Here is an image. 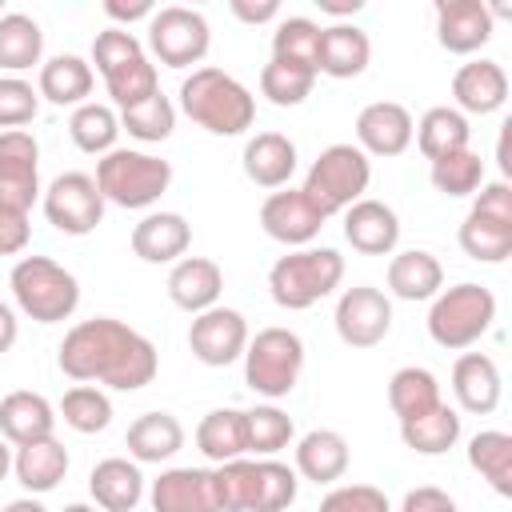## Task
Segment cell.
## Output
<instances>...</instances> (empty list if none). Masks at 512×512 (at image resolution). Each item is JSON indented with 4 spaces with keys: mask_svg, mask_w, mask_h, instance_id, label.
<instances>
[{
    "mask_svg": "<svg viewBox=\"0 0 512 512\" xmlns=\"http://www.w3.org/2000/svg\"><path fill=\"white\" fill-rule=\"evenodd\" d=\"M220 292H224V272L208 256H180L168 272V300L192 316L216 308Z\"/></svg>",
    "mask_w": 512,
    "mask_h": 512,
    "instance_id": "7402d4cb",
    "label": "cell"
},
{
    "mask_svg": "<svg viewBox=\"0 0 512 512\" xmlns=\"http://www.w3.org/2000/svg\"><path fill=\"white\" fill-rule=\"evenodd\" d=\"M40 196V144L32 132H0V208L32 212Z\"/></svg>",
    "mask_w": 512,
    "mask_h": 512,
    "instance_id": "5bb4252c",
    "label": "cell"
},
{
    "mask_svg": "<svg viewBox=\"0 0 512 512\" xmlns=\"http://www.w3.org/2000/svg\"><path fill=\"white\" fill-rule=\"evenodd\" d=\"M444 288V268L432 252L424 248H408V252H396L388 260V292L396 300H432L436 292Z\"/></svg>",
    "mask_w": 512,
    "mask_h": 512,
    "instance_id": "1f68e13d",
    "label": "cell"
},
{
    "mask_svg": "<svg viewBox=\"0 0 512 512\" xmlns=\"http://www.w3.org/2000/svg\"><path fill=\"white\" fill-rule=\"evenodd\" d=\"M188 348H192V356L200 364L228 368L248 348V320H244V312L224 308V304H216L208 312H196L192 324H188Z\"/></svg>",
    "mask_w": 512,
    "mask_h": 512,
    "instance_id": "9a60e30c",
    "label": "cell"
},
{
    "mask_svg": "<svg viewBox=\"0 0 512 512\" xmlns=\"http://www.w3.org/2000/svg\"><path fill=\"white\" fill-rule=\"evenodd\" d=\"M172 128H176V108L164 92H156L144 104L120 112V132H128L140 144H160V140L172 136Z\"/></svg>",
    "mask_w": 512,
    "mask_h": 512,
    "instance_id": "f6af8a7d",
    "label": "cell"
},
{
    "mask_svg": "<svg viewBox=\"0 0 512 512\" xmlns=\"http://www.w3.org/2000/svg\"><path fill=\"white\" fill-rule=\"evenodd\" d=\"M428 180H432V188L440 196H452V200L456 196H476L480 184H484V160L472 148L448 152V156H440V160L428 164Z\"/></svg>",
    "mask_w": 512,
    "mask_h": 512,
    "instance_id": "60d3db41",
    "label": "cell"
},
{
    "mask_svg": "<svg viewBox=\"0 0 512 512\" xmlns=\"http://www.w3.org/2000/svg\"><path fill=\"white\" fill-rule=\"evenodd\" d=\"M12 472H16V480L28 492L44 496V492H52L68 476V448L56 436L36 440V444H24V448L12 452Z\"/></svg>",
    "mask_w": 512,
    "mask_h": 512,
    "instance_id": "d6a6232c",
    "label": "cell"
},
{
    "mask_svg": "<svg viewBox=\"0 0 512 512\" xmlns=\"http://www.w3.org/2000/svg\"><path fill=\"white\" fill-rule=\"evenodd\" d=\"M344 280V256L336 248H296L268 268V292L280 308L304 312L332 296Z\"/></svg>",
    "mask_w": 512,
    "mask_h": 512,
    "instance_id": "8992f818",
    "label": "cell"
},
{
    "mask_svg": "<svg viewBox=\"0 0 512 512\" xmlns=\"http://www.w3.org/2000/svg\"><path fill=\"white\" fill-rule=\"evenodd\" d=\"M212 484H216V504L220 512H252L256 500V460H228L212 468Z\"/></svg>",
    "mask_w": 512,
    "mask_h": 512,
    "instance_id": "7dc6e473",
    "label": "cell"
},
{
    "mask_svg": "<svg viewBox=\"0 0 512 512\" xmlns=\"http://www.w3.org/2000/svg\"><path fill=\"white\" fill-rule=\"evenodd\" d=\"M468 464L492 484L496 496H512V436L500 428H484L468 440Z\"/></svg>",
    "mask_w": 512,
    "mask_h": 512,
    "instance_id": "ab89813d",
    "label": "cell"
},
{
    "mask_svg": "<svg viewBox=\"0 0 512 512\" xmlns=\"http://www.w3.org/2000/svg\"><path fill=\"white\" fill-rule=\"evenodd\" d=\"M368 180H372V160H368L356 144H328V148L312 160V168H308L300 192H304V196L324 212V220H328V216L352 208L356 200H364Z\"/></svg>",
    "mask_w": 512,
    "mask_h": 512,
    "instance_id": "ba28073f",
    "label": "cell"
},
{
    "mask_svg": "<svg viewBox=\"0 0 512 512\" xmlns=\"http://www.w3.org/2000/svg\"><path fill=\"white\" fill-rule=\"evenodd\" d=\"M500 368L488 352H464L456 364H452V396L464 412L472 416H488L500 408Z\"/></svg>",
    "mask_w": 512,
    "mask_h": 512,
    "instance_id": "603a6c76",
    "label": "cell"
},
{
    "mask_svg": "<svg viewBox=\"0 0 512 512\" xmlns=\"http://www.w3.org/2000/svg\"><path fill=\"white\" fill-rule=\"evenodd\" d=\"M436 404H440V380L428 368L408 364V368L392 372V380H388V408L396 412L400 424L432 412Z\"/></svg>",
    "mask_w": 512,
    "mask_h": 512,
    "instance_id": "74e56055",
    "label": "cell"
},
{
    "mask_svg": "<svg viewBox=\"0 0 512 512\" xmlns=\"http://www.w3.org/2000/svg\"><path fill=\"white\" fill-rule=\"evenodd\" d=\"M8 472H12V444L0 436V480H4Z\"/></svg>",
    "mask_w": 512,
    "mask_h": 512,
    "instance_id": "91938a15",
    "label": "cell"
},
{
    "mask_svg": "<svg viewBox=\"0 0 512 512\" xmlns=\"http://www.w3.org/2000/svg\"><path fill=\"white\" fill-rule=\"evenodd\" d=\"M296 172V144L284 132H256L244 144V176L256 188H288Z\"/></svg>",
    "mask_w": 512,
    "mask_h": 512,
    "instance_id": "f546056e",
    "label": "cell"
},
{
    "mask_svg": "<svg viewBox=\"0 0 512 512\" xmlns=\"http://www.w3.org/2000/svg\"><path fill=\"white\" fill-rule=\"evenodd\" d=\"M208 44H212V28L196 8L168 4V8H156L148 20V48L164 68L200 64L208 56Z\"/></svg>",
    "mask_w": 512,
    "mask_h": 512,
    "instance_id": "8fae6325",
    "label": "cell"
},
{
    "mask_svg": "<svg viewBox=\"0 0 512 512\" xmlns=\"http://www.w3.org/2000/svg\"><path fill=\"white\" fill-rule=\"evenodd\" d=\"M124 444L136 464H164L184 448V424L172 412H144L128 424Z\"/></svg>",
    "mask_w": 512,
    "mask_h": 512,
    "instance_id": "4dcf8cb0",
    "label": "cell"
},
{
    "mask_svg": "<svg viewBox=\"0 0 512 512\" xmlns=\"http://www.w3.org/2000/svg\"><path fill=\"white\" fill-rule=\"evenodd\" d=\"M92 84H96V72L76 52H60V56L44 60L40 64V76H36L40 100H48L56 108H80V104H88Z\"/></svg>",
    "mask_w": 512,
    "mask_h": 512,
    "instance_id": "d4e9b609",
    "label": "cell"
},
{
    "mask_svg": "<svg viewBox=\"0 0 512 512\" xmlns=\"http://www.w3.org/2000/svg\"><path fill=\"white\" fill-rule=\"evenodd\" d=\"M260 228L288 248H304L320 236L324 228V212L300 192V188H276L264 204H260Z\"/></svg>",
    "mask_w": 512,
    "mask_h": 512,
    "instance_id": "2e32d148",
    "label": "cell"
},
{
    "mask_svg": "<svg viewBox=\"0 0 512 512\" xmlns=\"http://www.w3.org/2000/svg\"><path fill=\"white\" fill-rule=\"evenodd\" d=\"M88 492L100 512H136L144 500V472L136 460L108 456L88 472Z\"/></svg>",
    "mask_w": 512,
    "mask_h": 512,
    "instance_id": "4316f807",
    "label": "cell"
},
{
    "mask_svg": "<svg viewBox=\"0 0 512 512\" xmlns=\"http://www.w3.org/2000/svg\"><path fill=\"white\" fill-rule=\"evenodd\" d=\"M96 188L104 196V204L116 208H152L168 184H172V164L140 152V148H112L96 160Z\"/></svg>",
    "mask_w": 512,
    "mask_h": 512,
    "instance_id": "5b68a950",
    "label": "cell"
},
{
    "mask_svg": "<svg viewBox=\"0 0 512 512\" xmlns=\"http://www.w3.org/2000/svg\"><path fill=\"white\" fill-rule=\"evenodd\" d=\"M344 240L360 256H392V248L400 244V216L384 200L364 196L344 208Z\"/></svg>",
    "mask_w": 512,
    "mask_h": 512,
    "instance_id": "ffe728a7",
    "label": "cell"
},
{
    "mask_svg": "<svg viewBox=\"0 0 512 512\" xmlns=\"http://www.w3.org/2000/svg\"><path fill=\"white\" fill-rule=\"evenodd\" d=\"M152 512H220L212 468H164L152 480Z\"/></svg>",
    "mask_w": 512,
    "mask_h": 512,
    "instance_id": "44dd1931",
    "label": "cell"
},
{
    "mask_svg": "<svg viewBox=\"0 0 512 512\" xmlns=\"http://www.w3.org/2000/svg\"><path fill=\"white\" fill-rule=\"evenodd\" d=\"M496 20L484 0H436V40L452 56H472L492 40Z\"/></svg>",
    "mask_w": 512,
    "mask_h": 512,
    "instance_id": "e0dca14e",
    "label": "cell"
},
{
    "mask_svg": "<svg viewBox=\"0 0 512 512\" xmlns=\"http://www.w3.org/2000/svg\"><path fill=\"white\" fill-rule=\"evenodd\" d=\"M460 248L476 264H504L512 256V188H508V180L480 184V192L460 224Z\"/></svg>",
    "mask_w": 512,
    "mask_h": 512,
    "instance_id": "30bf717a",
    "label": "cell"
},
{
    "mask_svg": "<svg viewBox=\"0 0 512 512\" xmlns=\"http://www.w3.org/2000/svg\"><path fill=\"white\" fill-rule=\"evenodd\" d=\"M44 216L64 236H88L104 220V196L88 172H60L44 188Z\"/></svg>",
    "mask_w": 512,
    "mask_h": 512,
    "instance_id": "7c38bea8",
    "label": "cell"
},
{
    "mask_svg": "<svg viewBox=\"0 0 512 512\" xmlns=\"http://www.w3.org/2000/svg\"><path fill=\"white\" fill-rule=\"evenodd\" d=\"M0 512H48L40 500H32V496H20V500H12V504H4Z\"/></svg>",
    "mask_w": 512,
    "mask_h": 512,
    "instance_id": "680465c9",
    "label": "cell"
},
{
    "mask_svg": "<svg viewBox=\"0 0 512 512\" xmlns=\"http://www.w3.org/2000/svg\"><path fill=\"white\" fill-rule=\"evenodd\" d=\"M296 488H300L296 468H288V464H280L272 456L256 460V500H252V512H284V508H292Z\"/></svg>",
    "mask_w": 512,
    "mask_h": 512,
    "instance_id": "c3c4849f",
    "label": "cell"
},
{
    "mask_svg": "<svg viewBox=\"0 0 512 512\" xmlns=\"http://www.w3.org/2000/svg\"><path fill=\"white\" fill-rule=\"evenodd\" d=\"M496 320V296L484 288V284H452V288H440L432 296V308H428V336L448 348V352H460V348H472Z\"/></svg>",
    "mask_w": 512,
    "mask_h": 512,
    "instance_id": "52a82bcc",
    "label": "cell"
},
{
    "mask_svg": "<svg viewBox=\"0 0 512 512\" xmlns=\"http://www.w3.org/2000/svg\"><path fill=\"white\" fill-rule=\"evenodd\" d=\"M244 424H248V452H256V456H276V452L288 448L292 436H296L292 416H288L284 408H276V404H256V408H248V412H244Z\"/></svg>",
    "mask_w": 512,
    "mask_h": 512,
    "instance_id": "bcb514c9",
    "label": "cell"
},
{
    "mask_svg": "<svg viewBox=\"0 0 512 512\" xmlns=\"http://www.w3.org/2000/svg\"><path fill=\"white\" fill-rule=\"evenodd\" d=\"M304 372V340L292 328H260L256 336H248L244 348V384L264 396V400H280L296 388Z\"/></svg>",
    "mask_w": 512,
    "mask_h": 512,
    "instance_id": "9c48e42d",
    "label": "cell"
},
{
    "mask_svg": "<svg viewBox=\"0 0 512 512\" xmlns=\"http://www.w3.org/2000/svg\"><path fill=\"white\" fill-rule=\"evenodd\" d=\"M196 448L212 460V464H228L240 460L248 452V424L240 408H212L200 424H196Z\"/></svg>",
    "mask_w": 512,
    "mask_h": 512,
    "instance_id": "836d02e7",
    "label": "cell"
},
{
    "mask_svg": "<svg viewBox=\"0 0 512 512\" xmlns=\"http://www.w3.org/2000/svg\"><path fill=\"white\" fill-rule=\"evenodd\" d=\"M40 112V92L24 76H0V128H24Z\"/></svg>",
    "mask_w": 512,
    "mask_h": 512,
    "instance_id": "681fc988",
    "label": "cell"
},
{
    "mask_svg": "<svg viewBox=\"0 0 512 512\" xmlns=\"http://www.w3.org/2000/svg\"><path fill=\"white\" fill-rule=\"evenodd\" d=\"M180 108L192 124H200L212 136H240L256 120V96L228 76L224 68H192V76L180 80Z\"/></svg>",
    "mask_w": 512,
    "mask_h": 512,
    "instance_id": "7a4b0ae2",
    "label": "cell"
},
{
    "mask_svg": "<svg viewBox=\"0 0 512 512\" xmlns=\"http://www.w3.org/2000/svg\"><path fill=\"white\" fill-rule=\"evenodd\" d=\"M412 136H416L424 160L432 164V160H440V156H448V152L468 148L472 128H468V116H464V112H456V108H448V104H436V108H428V112L420 116V124H416Z\"/></svg>",
    "mask_w": 512,
    "mask_h": 512,
    "instance_id": "8d00e7d4",
    "label": "cell"
},
{
    "mask_svg": "<svg viewBox=\"0 0 512 512\" xmlns=\"http://www.w3.org/2000/svg\"><path fill=\"white\" fill-rule=\"evenodd\" d=\"M400 512H460V508H456V500H452L444 488L424 484V488H412V492L404 496Z\"/></svg>",
    "mask_w": 512,
    "mask_h": 512,
    "instance_id": "f5cc1de1",
    "label": "cell"
},
{
    "mask_svg": "<svg viewBox=\"0 0 512 512\" xmlns=\"http://www.w3.org/2000/svg\"><path fill=\"white\" fill-rule=\"evenodd\" d=\"M16 336H20V320H16V312H12V308L0 300V356H4V352L16 344Z\"/></svg>",
    "mask_w": 512,
    "mask_h": 512,
    "instance_id": "9f6ffc18",
    "label": "cell"
},
{
    "mask_svg": "<svg viewBox=\"0 0 512 512\" xmlns=\"http://www.w3.org/2000/svg\"><path fill=\"white\" fill-rule=\"evenodd\" d=\"M56 364L76 384H104L116 392H136L156 380V344L116 316H92L64 332Z\"/></svg>",
    "mask_w": 512,
    "mask_h": 512,
    "instance_id": "6da1fadb",
    "label": "cell"
},
{
    "mask_svg": "<svg viewBox=\"0 0 512 512\" xmlns=\"http://www.w3.org/2000/svg\"><path fill=\"white\" fill-rule=\"evenodd\" d=\"M400 440H404L416 456H444V452L456 448V440H460V412L440 400L432 412H424V416H416V420H404V424H400Z\"/></svg>",
    "mask_w": 512,
    "mask_h": 512,
    "instance_id": "e575fe53",
    "label": "cell"
},
{
    "mask_svg": "<svg viewBox=\"0 0 512 512\" xmlns=\"http://www.w3.org/2000/svg\"><path fill=\"white\" fill-rule=\"evenodd\" d=\"M452 100L464 116H492L508 100V72L496 60H468L452 76Z\"/></svg>",
    "mask_w": 512,
    "mask_h": 512,
    "instance_id": "d6986e66",
    "label": "cell"
},
{
    "mask_svg": "<svg viewBox=\"0 0 512 512\" xmlns=\"http://www.w3.org/2000/svg\"><path fill=\"white\" fill-rule=\"evenodd\" d=\"M320 512H392V504L372 484H336L320 500Z\"/></svg>",
    "mask_w": 512,
    "mask_h": 512,
    "instance_id": "f907efd6",
    "label": "cell"
},
{
    "mask_svg": "<svg viewBox=\"0 0 512 512\" xmlns=\"http://www.w3.org/2000/svg\"><path fill=\"white\" fill-rule=\"evenodd\" d=\"M104 12L116 20V28L120 24H132V20H152V0H132V4H124V0H108L104 4Z\"/></svg>",
    "mask_w": 512,
    "mask_h": 512,
    "instance_id": "11a10c76",
    "label": "cell"
},
{
    "mask_svg": "<svg viewBox=\"0 0 512 512\" xmlns=\"http://www.w3.org/2000/svg\"><path fill=\"white\" fill-rule=\"evenodd\" d=\"M372 60V40L364 28L356 24H328L320 28V60H316V72L332 76V80H352L368 68Z\"/></svg>",
    "mask_w": 512,
    "mask_h": 512,
    "instance_id": "83f0119b",
    "label": "cell"
},
{
    "mask_svg": "<svg viewBox=\"0 0 512 512\" xmlns=\"http://www.w3.org/2000/svg\"><path fill=\"white\" fill-rule=\"evenodd\" d=\"M64 512H96V508H92V504H68Z\"/></svg>",
    "mask_w": 512,
    "mask_h": 512,
    "instance_id": "94428289",
    "label": "cell"
},
{
    "mask_svg": "<svg viewBox=\"0 0 512 512\" xmlns=\"http://www.w3.org/2000/svg\"><path fill=\"white\" fill-rule=\"evenodd\" d=\"M44 56V32L28 12H4L0 16V68L8 76L28 72Z\"/></svg>",
    "mask_w": 512,
    "mask_h": 512,
    "instance_id": "d590c367",
    "label": "cell"
},
{
    "mask_svg": "<svg viewBox=\"0 0 512 512\" xmlns=\"http://www.w3.org/2000/svg\"><path fill=\"white\" fill-rule=\"evenodd\" d=\"M348 440L336 428H312L296 440V476L312 484H336L348 472Z\"/></svg>",
    "mask_w": 512,
    "mask_h": 512,
    "instance_id": "f1b7e54d",
    "label": "cell"
},
{
    "mask_svg": "<svg viewBox=\"0 0 512 512\" xmlns=\"http://www.w3.org/2000/svg\"><path fill=\"white\" fill-rule=\"evenodd\" d=\"M60 416L72 432L80 436H92V432H104L112 424V400L104 388L96 384H72L60 400Z\"/></svg>",
    "mask_w": 512,
    "mask_h": 512,
    "instance_id": "7bdbcfd3",
    "label": "cell"
},
{
    "mask_svg": "<svg viewBox=\"0 0 512 512\" xmlns=\"http://www.w3.org/2000/svg\"><path fill=\"white\" fill-rule=\"evenodd\" d=\"M332 324L348 348H376L392 332V300L372 284L344 288L336 300Z\"/></svg>",
    "mask_w": 512,
    "mask_h": 512,
    "instance_id": "4fadbf2b",
    "label": "cell"
},
{
    "mask_svg": "<svg viewBox=\"0 0 512 512\" xmlns=\"http://www.w3.org/2000/svg\"><path fill=\"white\" fill-rule=\"evenodd\" d=\"M92 64L96 72L104 76V88L112 96V104L124 112V108H136L144 104L148 96L160 92V76H156V64L148 60L144 44L128 32V28H104L96 32L92 40Z\"/></svg>",
    "mask_w": 512,
    "mask_h": 512,
    "instance_id": "3957f363",
    "label": "cell"
},
{
    "mask_svg": "<svg viewBox=\"0 0 512 512\" xmlns=\"http://www.w3.org/2000/svg\"><path fill=\"white\" fill-rule=\"evenodd\" d=\"M32 240V224L28 212L16 208H0V256H20Z\"/></svg>",
    "mask_w": 512,
    "mask_h": 512,
    "instance_id": "816d5d0a",
    "label": "cell"
},
{
    "mask_svg": "<svg viewBox=\"0 0 512 512\" xmlns=\"http://www.w3.org/2000/svg\"><path fill=\"white\" fill-rule=\"evenodd\" d=\"M412 112L396 100H376L364 104L356 116V148L364 156H400L412 144Z\"/></svg>",
    "mask_w": 512,
    "mask_h": 512,
    "instance_id": "ac0fdd59",
    "label": "cell"
},
{
    "mask_svg": "<svg viewBox=\"0 0 512 512\" xmlns=\"http://www.w3.org/2000/svg\"><path fill=\"white\" fill-rule=\"evenodd\" d=\"M52 432H56V408H52L40 392L16 388V392H8V396L0 400V436H4L12 448L48 440Z\"/></svg>",
    "mask_w": 512,
    "mask_h": 512,
    "instance_id": "cb8c5ba5",
    "label": "cell"
},
{
    "mask_svg": "<svg viewBox=\"0 0 512 512\" xmlns=\"http://www.w3.org/2000/svg\"><path fill=\"white\" fill-rule=\"evenodd\" d=\"M228 8H232V16L244 20V24H268V20L280 16V4H276V0H260V4H256V0H232Z\"/></svg>",
    "mask_w": 512,
    "mask_h": 512,
    "instance_id": "db71d44e",
    "label": "cell"
},
{
    "mask_svg": "<svg viewBox=\"0 0 512 512\" xmlns=\"http://www.w3.org/2000/svg\"><path fill=\"white\" fill-rule=\"evenodd\" d=\"M320 4V12H328V16H356L360 8H364V0H316Z\"/></svg>",
    "mask_w": 512,
    "mask_h": 512,
    "instance_id": "6f0895ef",
    "label": "cell"
},
{
    "mask_svg": "<svg viewBox=\"0 0 512 512\" xmlns=\"http://www.w3.org/2000/svg\"><path fill=\"white\" fill-rule=\"evenodd\" d=\"M272 56L288 60V64H304L316 72L320 60V24L308 16H284L272 32ZM320 76V72H316Z\"/></svg>",
    "mask_w": 512,
    "mask_h": 512,
    "instance_id": "ee69618b",
    "label": "cell"
},
{
    "mask_svg": "<svg viewBox=\"0 0 512 512\" xmlns=\"http://www.w3.org/2000/svg\"><path fill=\"white\" fill-rule=\"evenodd\" d=\"M0 16H4V0H0Z\"/></svg>",
    "mask_w": 512,
    "mask_h": 512,
    "instance_id": "6125c7cd",
    "label": "cell"
},
{
    "mask_svg": "<svg viewBox=\"0 0 512 512\" xmlns=\"http://www.w3.org/2000/svg\"><path fill=\"white\" fill-rule=\"evenodd\" d=\"M192 244V224L180 212H148L132 228V252L144 264H176Z\"/></svg>",
    "mask_w": 512,
    "mask_h": 512,
    "instance_id": "484cf974",
    "label": "cell"
},
{
    "mask_svg": "<svg viewBox=\"0 0 512 512\" xmlns=\"http://www.w3.org/2000/svg\"><path fill=\"white\" fill-rule=\"evenodd\" d=\"M68 136H72V144H76L80 152H88V156H104V152L116 148V136H120V112H116L112 104H96V100H88V104L72 108V116H68Z\"/></svg>",
    "mask_w": 512,
    "mask_h": 512,
    "instance_id": "f35d334b",
    "label": "cell"
},
{
    "mask_svg": "<svg viewBox=\"0 0 512 512\" xmlns=\"http://www.w3.org/2000/svg\"><path fill=\"white\" fill-rule=\"evenodd\" d=\"M312 88H316V72L312 68H304V64H288V60H268L264 68H260V92L268 96V104H276V108H296V104H304L308 96H312Z\"/></svg>",
    "mask_w": 512,
    "mask_h": 512,
    "instance_id": "b9f144b4",
    "label": "cell"
},
{
    "mask_svg": "<svg viewBox=\"0 0 512 512\" xmlns=\"http://www.w3.org/2000/svg\"><path fill=\"white\" fill-rule=\"evenodd\" d=\"M12 300L36 324H60L80 304V280L52 256H20L8 272Z\"/></svg>",
    "mask_w": 512,
    "mask_h": 512,
    "instance_id": "277c9868",
    "label": "cell"
}]
</instances>
